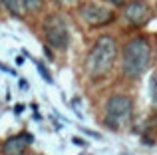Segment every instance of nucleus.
<instances>
[{
  "label": "nucleus",
  "mask_w": 157,
  "mask_h": 155,
  "mask_svg": "<svg viewBox=\"0 0 157 155\" xmlns=\"http://www.w3.org/2000/svg\"><path fill=\"white\" fill-rule=\"evenodd\" d=\"M105 2H109L111 6H123V4H125L127 0H105Z\"/></svg>",
  "instance_id": "nucleus-11"
},
{
  "label": "nucleus",
  "mask_w": 157,
  "mask_h": 155,
  "mask_svg": "<svg viewBox=\"0 0 157 155\" xmlns=\"http://www.w3.org/2000/svg\"><path fill=\"white\" fill-rule=\"evenodd\" d=\"M133 117V101L125 93H115L107 100L105 104V125H109L111 129H121L125 125L131 123Z\"/></svg>",
  "instance_id": "nucleus-3"
},
{
  "label": "nucleus",
  "mask_w": 157,
  "mask_h": 155,
  "mask_svg": "<svg viewBox=\"0 0 157 155\" xmlns=\"http://www.w3.org/2000/svg\"><path fill=\"white\" fill-rule=\"evenodd\" d=\"M151 64V44L143 36H133L129 42L123 46L121 54V72L127 78L135 80V78L143 76Z\"/></svg>",
  "instance_id": "nucleus-1"
},
{
  "label": "nucleus",
  "mask_w": 157,
  "mask_h": 155,
  "mask_svg": "<svg viewBox=\"0 0 157 155\" xmlns=\"http://www.w3.org/2000/svg\"><path fill=\"white\" fill-rule=\"evenodd\" d=\"M149 92H151L153 104L157 105V70H155V74H153V78H151V81H149Z\"/></svg>",
  "instance_id": "nucleus-10"
},
{
  "label": "nucleus",
  "mask_w": 157,
  "mask_h": 155,
  "mask_svg": "<svg viewBox=\"0 0 157 155\" xmlns=\"http://www.w3.org/2000/svg\"><path fill=\"white\" fill-rule=\"evenodd\" d=\"M44 38H46V44L54 50L66 52L70 46V30L66 20L62 18L60 14H50L44 18Z\"/></svg>",
  "instance_id": "nucleus-4"
},
{
  "label": "nucleus",
  "mask_w": 157,
  "mask_h": 155,
  "mask_svg": "<svg viewBox=\"0 0 157 155\" xmlns=\"http://www.w3.org/2000/svg\"><path fill=\"white\" fill-rule=\"evenodd\" d=\"M123 18L131 26L141 28L151 18V10H149L145 0H131V2H125V6H123Z\"/></svg>",
  "instance_id": "nucleus-6"
},
{
  "label": "nucleus",
  "mask_w": 157,
  "mask_h": 155,
  "mask_svg": "<svg viewBox=\"0 0 157 155\" xmlns=\"http://www.w3.org/2000/svg\"><path fill=\"white\" fill-rule=\"evenodd\" d=\"M80 16L90 24V26H105V24L113 22L115 14L113 10L101 6V4H96V2H86L80 6Z\"/></svg>",
  "instance_id": "nucleus-5"
},
{
  "label": "nucleus",
  "mask_w": 157,
  "mask_h": 155,
  "mask_svg": "<svg viewBox=\"0 0 157 155\" xmlns=\"http://www.w3.org/2000/svg\"><path fill=\"white\" fill-rule=\"evenodd\" d=\"M117 60V42L113 36L104 34L96 40L92 52L86 58V70L90 78H104L109 74Z\"/></svg>",
  "instance_id": "nucleus-2"
},
{
  "label": "nucleus",
  "mask_w": 157,
  "mask_h": 155,
  "mask_svg": "<svg viewBox=\"0 0 157 155\" xmlns=\"http://www.w3.org/2000/svg\"><path fill=\"white\" fill-rule=\"evenodd\" d=\"M34 141V135L32 133H18V135L8 137L2 143V155H24L26 147Z\"/></svg>",
  "instance_id": "nucleus-7"
},
{
  "label": "nucleus",
  "mask_w": 157,
  "mask_h": 155,
  "mask_svg": "<svg viewBox=\"0 0 157 155\" xmlns=\"http://www.w3.org/2000/svg\"><path fill=\"white\" fill-rule=\"evenodd\" d=\"M58 4H72V2H76V0H56Z\"/></svg>",
  "instance_id": "nucleus-12"
},
{
  "label": "nucleus",
  "mask_w": 157,
  "mask_h": 155,
  "mask_svg": "<svg viewBox=\"0 0 157 155\" xmlns=\"http://www.w3.org/2000/svg\"><path fill=\"white\" fill-rule=\"evenodd\" d=\"M2 4L12 16H18L20 18V16L24 14V8H22V4H20V0H2Z\"/></svg>",
  "instance_id": "nucleus-8"
},
{
  "label": "nucleus",
  "mask_w": 157,
  "mask_h": 155,
  "mask_svg": "<svg viewBox=\"0 0 157 155\" xmlns=\"http://www.w3.org/2000/svg\"><path fill=\"white\" fill-rule=\"evenodd\" d=\"M20 4H22V8L28 10V12H38V10H42L44 0H20Z\"/></svg>",
  "instance_id": "nucleus-9"
}]
</instances>
